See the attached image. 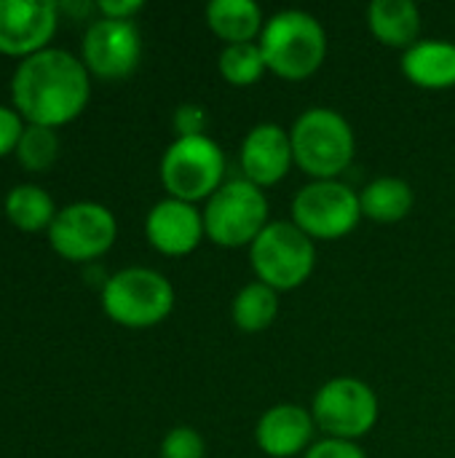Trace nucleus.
Wrapping results in <instances>:
<instances>
[{"label": "nucleus", "instance_id": "1", "mask_svg": "<svg viewBox=\"0 0 455 458\" xmlns=\"http://www.w3.org/2000/svg\"><path fill=\"white\" fill-rule=\"evenodd\" d=\"M11 97L29 123L59 126L86 107L88 70L70 51L40 48L16 67Z\"/></svg>", "mask_w": 455, "mask_h": 458}, {"label": "nucleus", "instance_id": "2", "mask_svg": "<svg viewBox=\"0 0 455 458\" xmlns=\"http://www.w3.org/2000/svg\"><path fill=\"white\" fill-rule=\"evenodd\" d=\"M257 43L268 72L284 81H306L319 72L330 46L324 24L303 8H284L268 16Z\"/></svg>", "mask_w": 455, "mask_h": 458}, {"label": "nucleus", "instance_id": "3", "mask_svg": "<svg viewBox=\"0 0 455 458\" xmlns=\"http://www.w3.org/2000/svg\"><path fill=\"white\" fill-rule=\"evenodd\" d=\"M295 166L311 180H338L357 156V134L335 107H308L290 126Z\"/></svg>", "mask_w": 455, "mask_h": 458}, {"label": "nucleus", "instance_id": "4", "mask_svg": "<svg viewBox=\"0 0 455 458\" xmlns=\"http://www.w3.org/2000/svg\"><path fill=\"white\" fill-rule=\"evenodd\" d=\"M249 266L255 279L276 293L298 290L316 268V242L292 220H271L249 244Z\"/></svg>", "mask_w": 455, "mask_h": 458}, {"label": "nucleus", "instance_id": "5", "mask_svg": "<svg viewBox=\"0 0 455 458\" xmlns=\"http://www.w3.org/2000/svg\"><path fill=\"white\" fill-rule=\"evenodd\" d=\"M225 150L209 134L177 137L161 156V182L172 199L209 201L225 182Z\"/></svg>", "mask_w": 455, "mask_h": 458}, {"label": "nucleus", "instance_id": "6", "mask_svg": "<svg viewBox=\"0 0 455 458\" xmlns=\"http://www.w3.org/2000/svg\"><path fill=\"white\" fill-rule=\"evenodd\" d=\"M201 212L206 239L225 250L249 247L271 223V204L263 188L244 177L225 180Z\"/></svg>", "mask_w": 455, "mask_h": 458}, {"label": "nucleus", "instance_id": "7", "mask_svg": "<svg viewBox=\"0 0 455 458\" xmlns=\"http://www.w3.org/2000/svg\"><path fill=\"white\" fill-rule=\"evenodd\" d=\"M102 306L105 314L123 327H153L172 314L174 287L164 274L131 266L105 279Z\"/></svg>", "mask_w": 455, "mask_h": 458}, {"label": "nucleus", "instance_id": "8", "mask_svg": "<svg viewBox=\"0 0 455 458\" xmlns=\"http://www.w3.org/2000/svg\"><path fill=\"white\" fill-rule=\"evenodd\" d=\"M311 416L324 437L357 443L375 429L381 419V403L367 381L335 376L316 389L311 400Z\"/></svg>", "mask_w": 455, "mask_h": 458}, {"label": "nucleus", "instance_id": "9", "mask_svg": "<svg viewBox=\"0 0 455 458\" xmlns=\"http://www.w3.org/2000/svg\"><path fill=\"white\" fill-rule=\"evenodd\" d=\"M290 215L314 242H338L362 223L359 191L341 180H311L292 196Z\"/></svg>", "mask_w": 455, "mask_h": 458}, {"label": "nucleus", "instance_id": "10", "mask_svg": "<svg viewBox=\"0 0 455 458\" xmlns=\"http://www.w3.org/2000/svg\"><path fill=\"white\" fill-rule=\"evenodd\" d=\"M118 225L107 207L94 201H78L56 212L48 225L51 247L67 260H94L105 255L115 242Z\"/></svg>", "mask_w": 455, "mask_h": 458}, {"label": "nucleus", "instance_id": "11", "mask_svg": "<svg viewBox=\"0 0 455 458\" xmlns=\"http://www.w3.org/2000/svg\"><path fill=\"white\" fill-rule=\"evenodd\" d=\"M142 56V38L131 19H97L83 32V64L99 78H126Z\"/></svg>", "mask_w": 455, "mask_h": 458}, {"label": "nucleus", "instance_id": "12", "mask_svg": "<svg viewBox=\"0 0 455 458\" xmlns=\"http://www.w3.org/2000/svg\"><path fill=\"white\" fill-rule=\"evenodd\" d=\"M239 166H241V177L263 191L279 185L295 166L290 129L274 121L255 123L241 140Z\"/></svg>", "mask_w": 455, "mask_h": 458}, {"label": "nucleus", "instance_id": "13", "mask_svg": "<svg viewBox=\"0 0 455 458\" xmlns=\"http://www.w3.org/2000/svg\"><path fill=\"white\" fill-rule=\"evenodd\" d=\"M145 236L161 255H190L206 239L204 212L196 204L172 196L161 199L145 217Z\"/></svg>", "mask_w": 455, "mask_h": 458}, {"label": "nucleus", "instance_id": "14", "mask_svg": "<svg viewBox=\"0 0 455 458\" xmlns=\"http://www.w3.org/2000/svg\"><path fill=\"white\" fill-rule=\"evenodd\" d=\"M316 421L298 403L271 405L255 424V443L268 458L303 456L314 445Z\"/></svg>", "mask_w": 455, "mask_h": 458}, {"label": "nucleus", "instance_id": "15", "mask_svg": "<svg viewBox=\"0 0 455 458\" xmlns=\"http://www.w3.org/2000/svg\"><path fill=\"white\" fill-rule=\"evenodd\" d=\"M56 30V3L0 0V51L35 54Z\"/></svg>", "mask_w": 455, "mask_h": 458}, {"label": "nucleus", "instance_id": "16", "mask_svg": "<svg viewBox=\"0 0 455 458\" xmlns=\"http://www.w3.org/2000/svg\"><path fill=\"white\" fill-rule=\"evenodd\" d=\"M402 75L426 91H448L455 86V40L421 38L402 51Z\"/></svg>", "mask_w": 455, "mask_h": 458}, {"label": "nucleus", "instance_id": "17", "mask_svg": "<svg viewBox=\"0 0 455 458\" xmlns=\"http://www.w3.org/2000/svg\"><path fill=\"white\" fill-rule=\"evenodd\" d=\"M421 8L413 0H373L367 5V27L386 48L408 51L421 40Z\"/></svg>", "mask_w": 455, "mask_h": 458}, {"label": "nucleus", "instance_id": "18", "mask_svg": "<svg viewBox=\"0 0 455 458\" xmlns=\"http://www.w3.org/2000/svg\"><path fill=\"white\" fill-rule=\"evenodd\" d=\"M206 27L225 43H255L265 27V13L255 0H212Z\"/></svg>", "mask_w": 455, "mask_h": 458}, {"label": "nucleus", "instance_id": "19", "mask_svg": "<svg viewBox=\"0 0 455 458\" xmlns=\"http://www.w3.org/2000/svg\"><path fill=\"white\" fill-rule=\"evenodd\" d=\"M359 204H362V217L381 225H394L410 215L416 204V191L408 180L383 174L370 180L359 191Z\"/></svg>", "mask_w": 455, "mask_h": 458}, {"label": "nucleus", "instance_id": "20", "mask_svg": "<svg viewBox=\"0 0 455 458\" xmlns=\"http://www.w3.org/2000/svg\"><path fill=\"white\" fill-rule=\"evenodd\" d=\"M282 311V301H279V293L263 282H249L244 284L236 295H233V303H231V319L233 325L241 330V333H263L268 330L276 317Z\"/></svg>", "mask_w": 455, "mask_h": 458}, {"label": "nucleus", "instance_id": "21", "mask_svg": "<svg viewBox=\"0 0 455 458\" xmlns=\"http://www.w3.org/2000/svg\"><path fill=\"white\" fill-rule=\"evenodd\" d=\"M5 215L21 231H38L56 217L51 196L38 185H16L5 196Z\"/></svg>", "mask_w": 455, "mask_h": 458}, {"label": "nucleus", "instance_id": "22", "mask_svg": "<svg viewBox=\"0 0 455 458\" xmlns=\"http://www.w3.org/2000/svg\"><path fill=\"white\" fill-rule=\"evenodd\" d=\"M217 70L220 75L231 83V86H255L265 72V56L260 51V43H233V46H223L220 56H217Z\"/></svg>", "mask_w": 455, "mask_h": 458}, {"label": "nucleus", "instance_id": "23", "mask_svg": "<svg viewBox=\"0 0 455 458\" xmlns=\"http://www.w3.org/2000/svg\"><path fill=\"white\" fill-rule=\"evenodd\" d=\"M59 150V140L56 131L51 126H40V123H29L24 126L19 142H16V156L19 161L32 169V172H43L54 164Z\"/></svg>", "mask_w": 455, "mask_h": 458}, {"label": "nucleus", "instance_id": "24", "mask_svg": "<svg viewBox=\"0 0 455 458\" xmlns=\"http://www.w3.org/2000/svg\"><path fill=\"white\" fill-rule=\"evenodd\" d=\"M161 458H206V443L193 427H174L161 440Z\"/></svg>", "mask_w": 455, "mask_h": 458}, {"label": "nucleus", "instance_id": "25", "mask_svg": "<svg viewBox=\"0 0 455 458\" xmlns=\"http://www.w3.org/2000/svg\"><path fill=\"white\" fill-rule=\"evenodd\" d=\"M209 110L198 102H182L174 115H172V126L177 131V137H201L209 129Z\"/></svg>", "mask_w": 455, "mask_h": 458}, {"label": "nucleus", "instance_id": "26", "mask_svg": "<svg viewBox=\"0 0 455 458\" xmlns=\"http://www.w3.org/2000/svg\"><path fill=\"white\" fill-rule=\"evenodd\" d=\"M303 458H367V454L359 448V443L324 437V440H316V443L303 454Z\"/></svg>", "mask_w": 455, "mask_h": 458}, {"label": "nucleus", "instance_id": "27", "mask_svg": "<svg viewBox=\"0 0 455 458\" xmlns=\"http://www.w3.org/2000/svg\"><path fill=\"white\" fill-rule=\"evenodd\" d=\"M21 131H24V126H21L19 115L11 107H3L0 105V156H5L8 150L16 148Z\"/></svg>", "mask_w": 455, "mask_h": 458}, {"label": "nucleus", "instance_id": "28", "mask_svg": "<svg viewBox=\"0 0 455 458\" xmlns=\"http://www.w3.org/2000/svg\"><path fill=\"white\" fill-rule=\"evenodd\" d=\"M97 8L107 19H131L137 11H142V0H99Z\"/></svg>", "mask_w": 455, "mask_h": 458}]
</instances>
